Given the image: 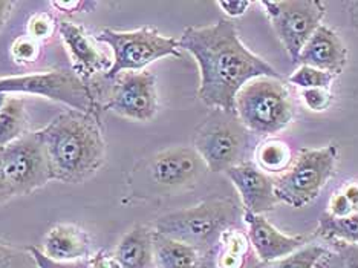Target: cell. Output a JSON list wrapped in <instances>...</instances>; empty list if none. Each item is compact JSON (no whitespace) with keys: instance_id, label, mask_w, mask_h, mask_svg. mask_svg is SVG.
Returning a JSON list of instances; mask_svg holds the SVG:
<instances>
[{"instance_id":"1","label":"cell","mask_w":358,"mask_h":268,"mask_svg":"<svg viewBox=\"0 0 358 268\" xmlns=\"http://www.w3.org/2000/svg\"><path fill=\"white\" fill-rule=\"evenodd\" d=\"M179 48L196 60L201 74L199 100L211 109L234 112V100L248 81L259 77L280 78L271 64L241 42L229 19L213 25L185 28Z\"/></svg>"},{"instance_id":"2","label":"cell","mask_w":358,"mask_h":268,"mask_svg":"<svg viewBox=\"0 0 358 268\" xmlns=\"http://www.w3.org/2000/svg\"><path fill=\"white\" fill-rule=\"evenodd\" d=\"M54 181L80 184L94 176L106 160V143L95 113L66 111L37 131Z\"/></svg>"},{"instance_id":"3","label":"cell","mask_w":358,"mask_h":268,"mask_svg":"<svg viewBox=\"0 0 358 268\" xmlns=\"http://www.w3.org/2000/svg\"><path fill=\"white\" fill-rule=\"evenodd\" d=\"M239 218V209L230 199H211L199 206L161 216L155 232L198 250L213 246Z\"/></svg>"},{"instance_id":"4","label":"cell","mask_w":358,"mask_h":268,"mask_svg":"<svg viewBox=\"0 0 358 268\" xmlns=\"http://www.w3.org/2000/svg\"><path fill=\"white\" fill-rule=\"evenodd\" d=\"M234 112L248 132L264 136L279 134L292 120L289 92L280 78H255L236 95Z\"/></svg>"},{"instance_id":"5","label":"cell","mask_w":358,"mask_h":268,"mask_svg":"<svg viewBox=\"0 0 358 268\" xmlns=\"http://www.w3.org/2000/svg\"><path fill=\"white\" fill-rule=\"evenodd\" d=\"M96 106L112 111L120 117L150 121L158 112L157 78L150 71L121 72L113 78L99 76L89 81Z\"/></svg>"},{"instance_id":"6","label":"cell","mask_w":358,"mask_h":268,"mask_svg":"<svg viewBox=\"0 0 358 268\" xmlns=\"http://www.w3.org/2000/svg\"><path fill=\"white\" fill-rule=\"evenodd\" d=\"M95 40L108 45L112 51V64L103 74L104 78H113L121 72L143 71L148 64L164 57H181L179 42L173 37H166L159 32L144 27L136 31H117L103 28Z\"/></svg>"},{"instance_id":"7","label":"cell","mask_w":358,"mask_h":268,"mask_svg":"<svg viewBox=\"0 0 358 268\" xmlns=\"http://www.w3.org/2000/svg\"><path fill=\"white\" fill-rule=\"evenodd\" d=\"M0 94L37 95L85 113H95L96 108L91 86L74 69H50L0 78Z\"/></svg>"},{"instance_id":"8","label":"cell","mask_w":358,"mask_h":268,"mask_svg":"<svg viewBox=\"0 0 358 268\" xmlns=\"http://www.w3.org/2000/svg\"><path fill=\"white\" fill-rule=\"evenodd\" d=\"M194 150L211 172L241 164L248 149V129L236 112L213 109L194 134Z\"/></svg>"},{"instance_id":"9","label":"cell","mask_w":358,"mask_h":268,"mask_svg":"<svg viewBox=\"0 0 358 268\" xmlns=\"http://www.w3.org/2000/svg\"><path fill=\"white\" fill-rule=\"evenodd\" d=\"M337 157L338 149L336 144L300 152L294 166L274 181L279 202L297 209L313 202L336 172Z\"/></svg>"},{"instance_id":"10","label":"cell","mask_w":358,"mask_h":268,"mask_svg":"<svg viewBox=\"0 0 358 268\" xmlns=\"http://www.w3.org/2000/svg\"><path fill=\"white\" fill-rule=\"evenodd\" d=\"M265 13L292 63L322 25L324 3L319 0H262Z\"/></svg>"},{"instance_id":"11","label":"cell","mask_w":358,"mask_h":268,"mask_svg":"<svg viewBox=\"0 0 358 268\" xmlns=\"http://www.w3.org/2000/svg\"><path fill=\"white\" fill-rule=\"evenodd\" d=\"M3 172L14 197L42 189L54 181L46 152L37 132H28L20 140L2 149Z\"/></svg>"},{"instance_id":"12","label":"cell","mask_w":358,"mask_h":268,"mask_svg":"<svg viewBox=\"0 0 358 268\" xmlns=\"http://www.w3.org/2000/svg\"><path fill=\"white\" fill-rule=\"evenodd\" d=\"M148 169L155 184L178 189L196 181L206 172L207 166L194 149L176 146L153 155Z\"/></svg>"},{"instance_id":"13","label":"cell","mask_w":358,"mask_h":268,"mask_svg":"<svg viewBox=\"0 0 358 268\" xmlns=\"http://www.w3.org/2000/svg\"><path fill=\"white\" fill-rule=\"evenodd\" d=\"M57 31L60 32L63 43L66 45L72 60H74L72 69L87 83L109 71L112 60H109L108 55L96 46L95 37L89 36L83 27L62 19L57 23Z\"/></svg>"},{"instance_id":"14","label":"cell","mask_w":358,"mask_h":268,"mask_svg":"<svg viewBox=\"0 0 358 268\" xmlns=\"http://www.w3.org/2000/svg\"><path fill=\"white\" fill-rule=\"evenodd\" d=\"M225 175L238 189L245 212L262 215L273 210L279 202L275 197L274 181L253 162H241L227 170Z\"/></svg>"},{"instance_id":"15","label":"cell","mask_w":358,"mask_h":268,"mask_svg":"<svg viewBox=\"0 0 358 268\" xmlns=\"http://www.w3.org/2000/svg\"><path fill=\"white\" fill-rule=\"evenodd\" d=\"M348 62V50L336 31L320 25L300 51L297 63L329 74H341Z\"/></svg>"},{"instance_id":"16","label":"cell","mask_w":358,"mask_h":268,"mask_svg":"<svg viewBox=\"0 0 358 268\" xmlns=\"http://www.w3.org/2000/svg\"><path fill=\"white\" fill-rule=\"evenodd\" d=\"M243 219L248 225L250 242L255 247L260 261H279V259L294 253L296 250L305 246L303 237H288V234L280 233L262 215L245 212Z\"/></svg>"},{"instance_id":"17","label":"cell","mask_w":358,"mask_h":268,"mask_svg":"<svg viewBox=\"0 0 358 268\" xmlns=\"http://www.w3.org/2000/svg\"><path fill=\"white\" fill-rule=\"evenodd\" d=\"M91 238L76 224H57L46 233L43 253L57 262H76L87 259L91 253Z\"/></svg>"},{"instance_id":"18","label":"cell","mask_w":358,"mask_h":268,"mask_svg":"<svg viewBox=\"0 0 358 268\" xmlns=\"http://www.w3.org/2000/svg\"><path fill=\"white\" fill-rule=\"evenodd\" d=\"M113 259L120 268H152L155 265L153 232L144 225H136L120 241Z\"/></svg>"},{"instance_id":"19","label":"cell","mask_w":358,"mask_h":268,"mask_svg":"<svg viewBox=\"0 0 358 268\" xmlns=\"http://www.w3.org/2000/svg\"><path fill=\"white\" fill-rule=\"evenodd\" d=\"M153 259L157 268H196L199 250L153 232Z\"/></svg>"},{"instance_id":"20","label":"cell","mask_w":358,"mask_h":268,"mask_svg":"<svg viewBox=\"0 0 358 268\" xmlns=\"http://www.w3.org/2000/svg\"><path fill=\"white\" fill-rule=\"evenodd\" d=\"M29 132V115L22 97H8L0 109V149Z\"/></svg>"},{"instance_id":"21","label":"cell","mask_w":358,"mask_h":268,"mask_svg":"<svg viewBox=\"0 0 358 268\" xmlns=\"http://www.w3.org/2000/svg\"><path fill=\"white\" fill-rule=\"evenodd\" d=\"M320 233L324 238H334L336 241L358 246V212L343 218L324 213L320 218Z\"/></svg>"},{"instance_id":"22","label":"cell","mask_w":358,"mask_h":268,"mask_svg":"<svg viewBox=\"0 0 358 268\" xmlns=\"http://www.w3.org/2000/svg\"><path fill=\"white\" fill-rule=\"evenodd\" d=\"M257 161L260 169L266 172H282L289 164L291 152L285 143L273 140L260 146L257 150Z\"/></svg>"},{"instance_id":"23","label":"cell","mask_w":358,"mask_h":268,"mask_svg":"<svg viewBox=\"0 0 358 268\" xmlns=\"http://www.w3.org/2000/svg\"><path fill=\"white\" fill-rule=\"evenodd\" d=\"M327 255V248H323L320 246L300 247L294 253L279 259V261L275 262L274 268H314L317 262Z\"/></svg>"},{"instance_id":"24","label":"cell","mask_w":358,"mask_h":268,"mask_svg":"<svg viewBox=\"0 0 358 268\" xmlns=\"http://www.w3.org/2000/svg\"><path fill=\"white\" fill-rule=\"evenodd\" d=\"M334 78L336 76L329 74V72L300 64V68L289 77V83L303 89H328L329 91Z\"/></svg>"},{"instance_id":"25","label":"cell","mask_w":358,"mask_h":268,"mask_svg":"<svg viewBox=\"0 0 358 268\" xmlns=\"http://www.w3.org/2000/svg\"><path fill=\"white\" fill-rule=\"evenodd\" d=\"M327 268H358V246L343 241L334 242V251L328 255Z\"/></svg>"},{"instance_id":"26","label":"cell","mask_w":358,"mask_h":268,"mask_svg":"<svg viewBox=\"0 0 358 268\" xmlns=\"http://www.w3.org/2000/svg\"><path fill=\"white\" fill-rule=\"evenodd\" d=\"M40 55V43L28 36H22L14 40L11 45V59L19 66L34 63Z\"/></svg>"},{"instance_id":"27","label":"cell","mask_w":358,"mask_h":268,"mask_svg":"<svg viewBox=\"0 0 358 268\" xmlns=\"http://www.w3.org/2000/svg\"><path fill=\"white\" fill-rule=\"evenodd\" d=\"M55 31H57V22L46 13L34 14L28 20L27 36L31 37L32 40H36L38 43L42 42V40L52 37Z\"/></svg>"},{"instance_id":"28","label":"cell","mask_w":358,"mask_h":268,"mask_svg":"<svg viewBox=\"0 0 358 268\" xmlns=\"http://www.w3.org/2000/svg\"><path fill=\"white\" fill-rule=\"evenodd\" d=\"M0 268H38L34 258L23 251L0 244Z\"/></svg>"},{"instance_id":"29","label":"cell","mask_w":358,"mask_h":268,"mask_svg":"<svg viewBox=\"0 0 358 268\" xmlns=\"http://www.w3.org/2000/svg\"><path fill=\"white\" fill-rule=\"evenodd\" d=\"M239 234H231L230 241L227 242V250L225 253L221 258V262H219V267L221 268H241L242 261H243V250H245V246H241L243 241H239Z\"/></svg>"},{"instance_id":"30","label":"cell","mask_w":358,"mask_h":268,"mask_svg":"<svg viewBox=\"0 0 358 268\" xmlns=\"http://www.w3.org/2000/svg\"><path fill=\"white\" fill-rule=\"evenodd\" d=\"M28 251L29 255L34 258L38 268H91V261H89V259H81V261L76 262H57L48 258L42 250H38L36 247H29Z\"/></svg>"},{"instance_id":"31","label":"cell","mask_w":358,"mask_h":268,"mask_svg":"<svg viewBox=\"0 0 358 268\" xmlns=\"http://www.w3.org/2000/svg\"><path fill=\"white\" fill-rule=\"evenodd\" d=\"M303 101L314 112H322L329 106L331 94L328 89H303Z\"/></svg>"},{"instance_id":"32","label":"cell","mask_w":358,"mask_h":268,"mask_svg":"<svg viewBox=\"0 0 358 268\" xmlns=\"http://www.w3.org/2000/svg\"><path fill=\"white\" fill-rule=\"evenodd\" d=\"M57 11H62L68 15L78 13H91L96 6V2H89V0H55L51 2Z\"/></svg>"},{"instance_id":"33","label":"cell","mask_w":358,"mask_h":268,"mask_svg":"<svg viewBox=\"0 0 358 268\" xmlns=\"http://www.w3.org/2000/svg\"><path fill=\"white\" fill-rule=\"evenodd\" d=\"M216 5L221 8V10L229 15V17H241V15L245 14L248 11V8L251 6V2L248 0H221V2H216Z\"/></svg>"},{"instance_id":"34","label":"cell","mask_w":358,"mask_h":268,"mask_svg":"<svg viewBox=\"0 0 358 268\" xmlns=\"http://www.w3.org/2000/svg\"><path fill=\"white\" fill-rule=\"evenodd\" d=\"M11 198H14V195L8 185V181L5 178V172H3V162H2V149H0V206L5 204L6 201H10Z\"/></svg>"},{"instance_id":"35","label":"cell","mask_w":358,"mask_h":268,"mask_svg":"<svg viewBox=\"0 0 358 268\" xmlns=\"http://www.w3.org/2000/svg\"><path fill=\"white\" fill-rule=\"evenodd\" d=\"M91 268H120V265L115 259L106 256L103 251H100L91 261Z\"/></svg>"},{"instance_id":"36","label":"cell","mask_w":358,"mask_h":268,"mask_svg":"<svg viewBox=\"0 0 358 268\" xmlns=\"http://www.w3.org/2000/svg\"><path fill=\"white\" fill-rule=\"evenodd\" d=\"M14 5L15 3L10 2V0H0V31H2L8 17L11 15Z\"/></svg>"},{"instance_id":"37","label":"cell","mask_w":358,"mask_h":268,"mask_svg":"<svg viewBox=\"0 0 358 268\" xmlns=\"http://www.w3.org/2000/svg\"><path fill=\"white\" fill-rule=\"evenodd\" d=\"M345 197L348 198V201L351 202V206L354 207L355 212H358V184H351L343 190Z\"/></svg>"},{"instance_id":"38","label":"cell","mask_w":358,"mask_h":268,"mask_svg":"<svg viewBox=\"0 0 358 268\" xmlns=\"http://www.w3.org/2000/svg\"><path fill=\"white\" fill-rule=\"evenodd\" d=\"M6 99H8L6 94H0V109H2V106H3V103L6 101Z\"/></svg>"},{"instance_id":"39","label":"cell","mask_w":358,"mask_h":268,"mask_svg":"<svg viewBox=\"0 0 358 268\" xmlns=\"http://www.w3.org/2000/svg\"><path fill=\"white\" fill-rule=\"evenodd\" d=\"M355 5H357V6H358V3H355Z\"/></svg>"}]
</instances>
